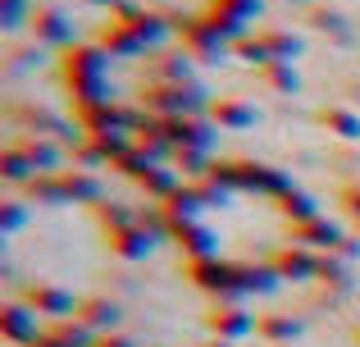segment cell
<instances>
[{"mask_svg":"<svg viewBox=\"0 0 360 347\" xmlns=\"http://www.w3.org/2000/svg\"><path fill=\"white\" fill-rule=\"evenodd\" d=\"M342 206H347V215L360 224V187H347V192H342Z\"/></svg>","mask_w":360,"mask_h":347,"instance_id":"484cf974","label":"cell"},{"mask_svg":"<svg viewBox=\"0 0 360 347\" xmlns=\"http://www.w3.org/2000/svg\"><path fill=\"white\" fill-rule=\"evenodd\" d=\"M310 23H315L319 32H333L338 42H347V37H352V32H347V18H342V14H333V9H324V5L310 9Z\"/></svg>","mask_w":360,"mask_h":347,"instance_id":"603a6c76","label":"cell"},{"mask_svg":"<svg viewBox=\"0 0 360 347\" xmlns=\"http://www.w3.org/2000/svg\"><path fill=\"white\" fill-rule=\"evenodd\" d=\"M274 201H278V210L288 215L292 224H306V220H315V215H319V210H315V201H310L306 192H292V187H288V192H278Z\"/></svg>","mask_w":360,"mask_h":347,"instance_id":"ac0fdd59","label":"cell"},{"mask_svg":"<svg viewBox=\"0 0 360 347\" xmlns=\"http://www.w3.org/2000/svg\"><path fill=\"white\" fill-rule=\"evenodd\" d=\"M101 51H105V55H141L146 46H141V37L132 32L128 23H119V18H110V27L101 32Z\"/></svg>","mask_w":360,"mask_h":347,"instance_id":"7c38bea8","label":"cell"},{"mask_svg":"<svg viewBox=\"0 0 360 347\" xmlns=\"http://www.w3.org/2000/svg\"><path fill=\"white\" fill-rule=\"evenodd\" d=\"M0 14H5V27H18L23 18H32L23 0H0Z\"/></svg>","mask_w":360,"mask_h":347,"instance_id":"cb8c5ba5","label":"cell"},{"mask_svg":"<svg viewBox=\"0 0 360 347\" xmlns=\"http://www.w3.org/2000/svg\"><path fill=\"white\" fill-rule=\"evenodd\" d=\"M23 224V210H18V201H5V229H18Z\"/></svg>","mask_w":360,"mask_h":347,"instance_id":"4316f807","label":"cell"},{"mask_svg":"<svg viewBox=\"0 0 360 347\" xmlns=\"http://www.w3.org/2000/svg\"><path fill=\"white\" fill-rule=\"evenodd\" d=\"M60 178H64V196H69V201H101V183H96V174L73 170V174H60Z\"/></svg>","mask_w":360,"mask_h":347,"instance_id":"e0dca14e","label":"cell"},{"mask_svg":"<svg viewBox=\"0 0 360 347\" xmlns=\"http://www.w3.org/2000/svg\"><path fill=\"white\" fill-rule=\"evenodd\" d=\"M78 320L87 324L91 334H110L119 324V306L105 302V297H87V302H78Z\"/></svg>","mask_w":360,"mask_h":347,"instance_id":"8fae6325","label":"cell"},{"mask_svg":"<svg viewBox=\"0 0 360 347\" xmlns=\"http://www.w3.org/2000/svg\"><path fill=\"white\" fill-rule=\"evenodd\" d=\"M233 51H238L242 60L260 64V69H264V64H274V60H269V51H264V37H260V32H246V37H238V42H233Z\"/></svg>","mask_w":360,"mask_h":347,"instance_id":"7402d4cb","label":"cell"},{"mask_svg":"<svg viewBox=\"0 0 360 347\" xmlns=\"http://www.w3.org/2000/svg\"><path fill=\"white\" fill-rule=\"evenodd\" d=\"M214 5H224V9H233V14L251 18V14H260V5H264V0H214Z\"/></svg>","mask_w":360,"mask_h":347,"instance_id":"d4e9b609","label":"cell"},{"mask_svg":"<svg viewBox=\"0 0 360 347\" xmlns=\"http://www.w3.org/2000/svg\"><path fill=\"white\" fill-rule=\"evenodd\" d=\"M269 265L278 270V279H319L324 256H315V251L301 247V242H288V247H278V251L269 256Z\"/></svg>","mask_w":360,"mask_h":347,"instance_id":"277c9868","label":"cell"},{"mask_svg":"<svg viewBox=\"0 0 360 347\" xmlns=\"http://www.w3.org/2000/svg\"><path fill=\"white\" fill-rule=\"evenodd\" d=\"M105 247L115 251V256H123V260H141L150 247H155V238H150L141 224H123V229H110L105 233Z\"/></svg>","mask_w":360,"mask_h":347,"instance_id":"52a82bcc","label":"cell"},{"mask_svg":"<svg viewBox=\"0 0 360 347\" xmlns=\"http://www.w3.org/2000/svg\"><path fill=\"white\" fill-rule=\"evenodd\" d=\"M210 119L219 128H251L255 124V106H246L238 96H219V101H210Z\"/></svg>","mask_w":360,"mask_h":347,"instance_id":"30bf717a","label":"cell"},{"mask_svg":"<svg viewBox=\"0 0 360 347\" xmlns=\"http://www.w3.org/2000/svg\"><path fill=\"white\" fill-rule=\"evenodd\" d=\"M260 78H264V82H269V87H274V92H297V87H301V78H297V69H292V64H288V60H274V64H264V69H260Z\"/></svg>","mask_w":360,"mask_h":347,"instance_id":"44dd1931","label":"cell"},{"mask_svg":"<svg viewBox=\"0 0 360 347\" xmlns=\"http://www.w3.org/2000/svg\"><path fill=\"white\" fill-rule=\"evenodd\" d=\"M91 347H132L128 339H119V334H96V343Z\"/></svg>","mask_w":360,"mask_h":347,"instance_id":"83f0119b","label":"cell"},{"mask_svg":"<svg viewBox=\"0 0 360 347\" xmlns=\"http://www.w3.org/2000/svg\"><path fill=\"white\" fill-rule=\"evenodd\" d=\"M137 183H141V187H146V192H150V196H160V201H169V196H174V192H178V178H174V174H169V170H160V165H146V170H141V174H137Z\"/></svg>","mask_w":360,"mask_h":347,"instance_id":"d6986e66","label":"cell"},{"mask_svg":"<svg viewBox=\"0 0 360 347\" xmlns=\"http://www.w3.org/2000/svg\"><path fill=\"white\" fill-rule=\"evenodd\" d=\"M255 334H260V339H274V343H288V339L301 334V324L292 320V315H260V320H255Z\"/></svg>","mask_w":360,"mask_h":347,"instance_id":"ffe728a7","label":"cell"},{"mask_svg":"<svg viewBox=\"0 0 360 347\" xmlns=\"http://www.w3.org/2000/svg\"><path fill=\"white\" fill-rule=\"evenodd\" d=\"M292 242H301V247H328V251H338V242H342V229L338 224H328L324 215H315V220H306V224H292Z\"/></svg>","mask_w":360,"mask_h":347,"instance_id":"9c48e42d","label":"cell"},{"mask_svg":"<svg viewBox=\"0 0 360 347\" xmlns=\"http://www.w3.org/2000/svg\"><path fill=\"white\" fill-rule=\"evenodd\" d=\"M205 347H233V343H224V339H210V343H205Z\"/></svg>","mask_w":360,"mask_h":347,"instance_id":"f546056e","label":"cell"},{"mask_svg":"<svg viewBox=\"0 0 360 347\" xmlns=\"http://www.w3.org/2000/svg\"><path fill=\"white\" fill-rule=\"evenodd\" d=\"M0 329H5L9 343H37L41 334H37V311L27 302H9L5 311H0Z\"/></svg>","mask_w":360,"mask_h":347,"instance_id":"ba28073f","label":"cell"},{"mask_svg":"<svg viewBox=\"0 0 360 347\" xmlns=\"http://www.w3.org/2000/svg\"><path fill=\"white\" fill-rule=\"evenodd\" d=\"M356 347H360V329H356Z\"/></svg>","mask_w":360,"mask_h":347,"instance_id":"4dcf8cb0","label":"cell"},{"mask_svg":"<svg viewBox=\"0 0 360 347\" xmlns=\"http://www.w3.org/2000/svg\"><path fill=\"white\" fill-rule=\"evenodd\" d=\"M141 101H146L160 119H178V115H192V110L201 106V92H196L192 82H155V87L141 92Z\"/></svg>","mask_w":360,"mask_h":347,"instance_id":"6da1fadb","label":"cell"},{"mask_svg":"<svg viewBox=\"0 0 360 347\" xmlns=\"http://www.w3.org/2000/svg\"><path fill=\"white\" fill-rule=\"evenodd\" d=\"M23 302L32 306L37 315H60V320H64V315H73V311H78L73 293H64V288H55V284H32V288L23 293Z\"/></svg>","mask_w":360,"mask_h":347,"instance_id":"8992f818","label":"cell"},{"mask_svg":"<svg viewBox=\"0 0 360 347\" xmlns=\"http://www.w3.org/2000/svg\"><path fill=\"white\" fill-rule=\"evenodd\" d=\"M183 46H187V55H196V60H219L224 51H233V42H224L205 18H183Z\"/></svg>","mask_w":360,"mask_h":347,"instance_id":"5b68a950","label":"cell"},{"mask_svg":"<svg viewBox=\"0 0 360 347\" xmlns=\"http://www.w3.org/2000/svg\"><path fill=\"white\" fill-rule=\"evenodd\" d=\"M27 27H32L37 46H64V51L73 46V23H69V14L55 9V5H37L32 18H27Z\"/></svg>","mask_w":360,"mask_h":347,"instance_id":"7a4b0ae2","label":"cell"},{"mask_svg":"<svg viewBox=\"0 0 360 347\" xmlns=\"http://www.w3.org/2000/svg\"><path fill=\"white\" fill-rule=\"evenodd\" d=\"M264 51H269V60H297V55H301V37L297 32H283V27H264Z\"/></svg>","mask_w":360,"mask_h":347,"instance_id":"9a60e30c","label":"cell"},{"mask_svg":"<svg viewBox=\"0 0 360 347\" xmlns=\"http://www.w3.org/2000/svg\"><path fill=\"white\" fill-rule=\"evenodd\" d=\"M82 5H101V9H110V14H115V5H119V0H82Z\"/></svg>","mask_w":360,"mask_h":347,"instance_id":"f1b7e54d","label":"cell"},{"mask_svg":"<svg viewBox=\"0 0 360 347\" xmlns=\"http://www.w3.org/2000/svg\"><path fill=\"white\" fill-rule=\"evenodd\" d=\"M205 329H210L214 339H224V343H238V339H246V334L255 329V315L242 311L238 302H219L210 315H205Z\"/></svg>","mask_w":360,"mask_h":347,"instance_id":"3957f363","label":"cell"},{"mask_svg":"<svg viewBox=\"0 0 360 347\" xmlns=\"http://www.w3.org/2000/svg\"><path fill=\"white\" fill-rule=\"evenodd\" d=\"M174 238L187 247L192 260H210L214 256V233H205L201 224H174Z\"/></svg>","mask_w":360,"mask_h":347,"instance_id":"5bb4252c","label":"cell"},{"mask_svg":"<svg viewBox=\"0 0 360 347\" xmlns=\"http://www.w3.org/2000/svg\"><path fill=\"white\" fill-rule=\"evenodd\" d=\"M0 174H5L9 183H32V178H37V165L27 160L23 146H9V151L0 156Z\"/></svg>","mask_w":360,"mask_h":347,"instance_id":"2e32d148","label":"cell"},{"mask_svg":"<svg viewBox=\"0 0 360 347\" xmlns=\"http://www.w3.org/2000/svg\"><path fill=\"white\" fill-rule=\"evenodd\" d=\"M315 119L328 128V133L347 137V142H356V137H360V115H356V110H347V106H324Z\"/></svg>","mask_w":360,"mask_h":347,"instance_id":"4fadbf2b","label":"cell"}]
</instances>
